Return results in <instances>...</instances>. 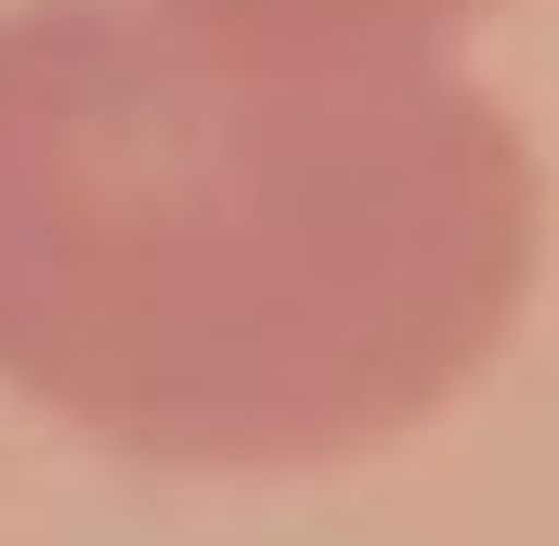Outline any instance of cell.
Wrapping results in <instances>:
<instances>
[{"mask_svg":"<svg viewBox=\"0 0 559 546\" xmlns=\"http://www.w3.org/2000/svg\"><path fill=\"white\" fill-rule=\"evenodd\" d=\"M547 273V169L455 52L182 0L0 13V391L143 468H338L455 404Z\"/></svg>","mask_w":559,"mask_h":546,"instance_id":"obj_1","label":"cell"},{"mask_svg":"<svg viewBox=\"0 0 559 546\" xmlns=\"http://www.w3.org/2000/svg\"><path fill=\"white\" fill-rule=\"evenodd\" d=\"M182 13L235 39H286V52H455L508 0H182Z\"/></svg>","mask_w":559,"mask_h":546,"instance_id":"obj_2","label":"cell"}]
</instances>
